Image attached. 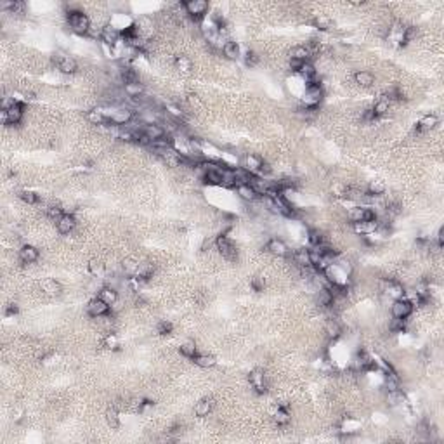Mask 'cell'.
Returning <instances> with one entry per match:
<instances>
[{
    "label": "cell",
    "mask_w": 444,
    "mask_h": 444,
    "mask_svg": "<svg viewBox=\"0 0 444 444\" xmlns=\"http://www.w3.org/2000/svg\"><path fill=\"white\" fill-rule=\"evenodd\" d=\"M66 23L70 26V30L76 35H89L90 28H92V21L90 18L87 16L83 11L73 9V11H68L66 14Z\"/></svg>",
    "instance_id": "obj_1"
},
{
    "label": "cell",
    "mask_w": 444,
    "mask_h": 444,
    "mask_svg": "<svg viewBox=\"0 0 444 444\" xmlns=\"http://www.w3.org/2000/svg\"><path fill=\"white\" fill-rule=\"evenodd\" d=\"M324 97V90H323V83H321L319 76H316L314 80L305 83V90L304 95H302V102H304L305 108H316Z\"/></svg>",
    "instance_id": "obj_2"
},
{
    "label": "cell",
    "mask_w": 444,
    "mask_h": 444,
    "mask_svg": "<svg viewBox=\"0 0 444 444\" xmlns=\"http://www.w3.org/2000/svg\"><path fill=\"white\" fill-rule=\"evenodd\" d=\"M215 250L222 255V259L229 260V262L238 260V248H236V245L233 243V241L228 238V235H224V233L215 238Z\"/></svg>",
    "instance_id": "obj_3"
},
{
    "label": "cell",
    "mask_w": 444,
    "mask_h": 444,
    "mask_svg": "<svg viewBox=\"0 0 444 444\" xmlns=\"http://www.w3.org/2000/svg\"><path fill=\"white\" fill-rule=\"evenodd\" d=\"M210 9V4L206 0H187L184 2L186 14L194 21H203L206 18V13Z\"/></svg>",
    "instance_id": "obj_4"
},
{
    "label": "cell",
    "mask_w": 444,
    "mask_h": 444,
    "mask_svg": "<svg viewBox=\"0 0 444 444\" xmlns=\"http://www.w3.org/2000/svg\"><path fill=\"white\" fill-rule=\"evenodd\" d=\"M25 118V102L16 101L11 108L2 109V124L4 125H19Z\"/></svg>",
    "instance_id": "obj_5"
},
{
    "label": "cell",
    "mask_w": 444,
    "mask_h": 444,
    "mask_svg": "<svg viewBox=\"0 0 444 444\" xmlns=\"http://www.w3.org/2000/svg\"><path fill=\"white\" fill-rule=\"evenodd\" d=\"M248 384L255 394H266L269 390V382H267V375L262 368H254L248 373Z\"/></svg>",
    "instance_id": "obj_6"
},
{
    "label": "cell",
    "mask_w": 444,
    "mask_h": 444,
    "mask_svg": "<svg viewBox=\"0 0 444 444\" xmlns=\"http://www.w3.org/2000/svg\"><path fill=\"white\" fill-rule=\"evenodd\" d=\"M54 64L57 66V70L64 75H73L76 70H78V64H76V59L73 56H70L68 52H56L54 54Z\"/></svg>",
    "instance_id": "obj_7"
},
{
    "label": "cell",
    "mask_w": 444,
    "mask_h": 444,
    "mask_svg": "<svg viewBox=\"0 0 444 444\" xmlns=\"http://www.w3.org/2000/svg\"><path fill=\"white\" fill-rule=\"evenodd\" d=\"M413 304L408 300L406 297L397 298V300H392V305H390V314H392L394 319H408L409 316L413 314Z\"/></svg>",
    "instance_id": "obj_8"
},
{
    "label": "cell",
    "mask_w": 444,
    "mask_h": 444,
    "mask_svg": "<svg viewBox=\"0 0 444 444\" xmlns=\"http://www.w3.org/2000/svg\"><path fill=\"white\" fill-rule=\"evenodd\" d=\"M109 311H111V305H108L99 297H94L87 302V312H89L90 317H97V319L99 317H106L109 314Z\"/></svg>",
    "instance_id": "obj_9"
},
{
    "label": "cell",
    "mask_w": 444,
    "mask_h": 444,
    "mask_svg": "<svg viewBox=\"0 0 444 444\" xmlns=\"http://www.w3.org/2000/svg\"><path fill=\"white\" fill-rule=\"evenodd\" d=\"M292 259H293V264H295L297 267H300V269H311L312 267L311 250L305 247H300V248H297V250H293Z\"/></svg>",
    "instance_id": "obj_10"
},
{
    "label": "cell",
    "mask_w": 444,
    "mask_h": 444,
    "mask_svg": "<svg viewBox=\"0 0 444 444\" xmlns=\"http://www.w3.org/2000/svg\"><path fill=\"white\" fill-rule=\"evenodd\" d=\"M18 257L23 264H35L38 259H40V250L35 247V245H23L18 250Z\"/></svg>",
    "instance_id": "obj_11"
},
{
    "label": "cell",
    "mask_w": 444,
    "mask_h": 444,
    "mask_svg": "<svg viewBox=\"0 0 444 444\" xmlns=\"http://www.w3.org/2000/svg\"><path fill=\"white\" fill-rule=\"evenodd\" d=\"M266 250L269 252L271 255H274V257H286V255L290 254L288 245L281 238H271L266 243Z\"/></svg>",
    "instance_id": "obj_12"
},
{
    "label": "cell",
    "mask_w": 444,
    "mask_h": 444,
    "mask_svg": "<svg viewBox=\"0 0 444 444\" xmlns=\"http://www.w3.org/2000/svg\"><path fill=\"white\" fill-rule=\"evenodd\" d=\"M56 228L59 235H70L76 228V219L73 213H63L59 219L56 220Z\"/></svg>",
    "instance_id": "obj_13"
},
{
    "label": "cell",
    "mask_w": 444,
    "mask_h": 444,
    "mask_svg": "<svg viewBox=\"0 0 444 444\" xmlns=\"http://www.w3.org/2000/svg\"><path fill=\"white\" fill-rule=\"evenodd\" d=\"M213 406H215V401H213L212 396H205L201 397V399H198L196 403H194V415L200 416V418H203V416H208L210 413H212Z\"/></svg>",
    "instance_id": "obj_14"
},
{
    "label": "cell",
    "mask_w": 444,
    "mask_h": 444,
    "mask_svg": "<svg viewBox=\"0 0 444 444\" xmlns=\"http://www.w3.org/2000/svg\"><path fill=\"white\" fill-rule=\"evenodd\" d=\"M384 293L389 298H392V300H397V298L406 297V290H404L403 283L396 281V279H387V281H385Z\"/></svg>",
    "instance_id": "obj_15"
},
{
    "label": "cell",
    "mask_w": 444,
    "mask_h": 444,
    "mask_svg": "<svg viewBox=\"0 0 444 444\" xmlns=\"http://www.w3.org/2000/svg\"><path fill=\"white\" fill-rule=\"evenodd\" d=\"M236 193H238V196L241 198L243 201H247V203H254V201L259 200L260 194L255 191V187L250 184V182H245V184H238L236 186Z\"/></svg>",
    "instance_id": "obj_16"
},
{
    "label": "cell",
    "mask_w": 444,
    "mask_h": 444,
    "mask_svg": "<svg viewBox=\"0 0 444 444\" xmlns=\"http://www.w3.org/2000/svg\"><path fill=\"white\" fill-rule=\"evenodd\" d=\"M314 300H316V305H319V307L326 309V307H331V305L335 304V295L331 293L330 288L323 286V288H317L316 290Z\"/></svg>",
    "instance_id": "obj_17"
},
{
    "label": "cell",
    "mask_w": 444,
    "mask_h": 444,
    "mask_svg": "<svg viewBox=\"0 0 444 444\" xmlns=\"http://www.w3.org/2000/svg\"><path fill=\"white\" fill-rule=\"evenodd\" d=\"M143 134L151 141V144L155 143V141H158L167 136L165 129H163L160 124H143Z\"/></svg>",
    "instance_id": "obj_18"
},
{
    "label": "cell",
    "mask_w": 444,
    "mask_h": 444,
    "mask_svg": "<svg viewBox=\"0 0 444 444\" xmlns=\"http://www.w3.org/2000/svg\"><path fill=\"white\" fill-rule=\"evenodd\" d=\"M40 290L45 293V295L56 297L63 292V285L54 278H45V279H42V283H40Z\"/></svg>",
    "instance_id": "obj_19"
},
{
    "label": "cell",
    "mask_w": 444,
    "mask_h": 444,
    "mask_svg": "<svg viewBox=\"0 0 444 444\" xmlns=\"http://www.w3.org/2000/svg\"><path fill=\"white\" fill-rule=\"evenodd\" d=\"M273 418L278 425H288L290 420H292V413H290V408L286 404H276L273 409Z\"/></svg>",
    "instance_id": "obj_20"
},
{
    "label": "cell",
    "mask_w": 444,
    "mask_h": 444,
    "mask_svg": "<svg viewBox=\"0 0 444 444\" xmlns=\"http://www.w3.org/2000/svg\"><path fill=\"white\" fill-rule=\"evenodd\" d=\"M324 333H326L328 339L335 342V340H339L344 333L342 324H340L335 317H330V319H326V323H324Z\"/></svg>",
    "instance_id": "obj_21"
},
{
    "label": "cell",
    "mask_w": 444,
    "mask_h": 444,
    "mask_svg": "<svg viewBox=\"0 0 444 444\" xmlns=\"http://www.w3.org/2000/svg\"><path fill=\"white\" fill-rule=\"evenodd\" d=\"M97 297L102 298L106 304L113 307V305L118 302V288H115V286H111V285H102L101 288H99Z\"/></svg>",
    "instance_id": "obj_22"
},
{
    "label": "cell",
    "mask_w": 444,
    "mask_h": 444,
    "mask_svg": "<svg viewBox=\"0 0 444 444\" xmlns=\"http://www.w3.org/2000/svg\"><path fill=\"white\" fill-rule=\"evenodd\" d=\"M437 124H439V118L435 117V115H425V117L420 118V122L416 124L415 132L422 134V132H428V130H434L437 127Z\"/></svg>",
    "instance_id": "obj_23"
},
{
    "label": "cell",
    "mask_w": 444,
    "mask_h": 444,
    "mask_svg": "<svg viewBox=\"0 0 444 444\" xmlns=\"http://www.w3.org/2000/svg\"><path fill=\"white\" fill-rule=\"evenodd\" d=\"M262 163H264V160L260 158V156H257V155H247V156H245V160H243V168L248 172V174L257 175L259 170H260V167H262Z\"/></svg>",
    "instance_id": "obj_24"
},
{
    "label": "cell",
    "mask_w": 444,
    "mask_h": 444,
    "mask_svg": "<svg viewBox=\"0 0 444 444\" xmlns=\"http://www.w3.org/2000/svg\"><path fill=\"white\" fill-rule=\"evenodd\" d=\"M124 94H125V97L130 99V101L141 99V97H143V94H144V85L141 82L125 83V85H124Z\"/></svg>",
    "instance_id": "obj_25"
},
{
    "label": "cell",
    "mask_w": 444,
    "mask_h": 444,
    "mask_svg": "<svg viewBox=\"0 0 444 444\" xmlns=\"http://www.w3.org/2000/svg\"><path fill=\"white\" fill-rule=\"evenodd\" d=\"M390 104H392V102H390V99L387 97V95H380V97L377 99V101L373 102V106H371V109H373V113H375V117L377 118H380V117H385V115L389 113V109H390Z\"/></svg>",
    "instance_id": "obj_26"
},
{
    "label": "cell",
    "mask_w": 444,
    "mask_h": 444,
    "mask_svg": "<svg viewBox=\"0 0 444 444\" xmlns=\"http://www.w3.org/2000/svg\"><path fill=\"white\" fill-rule=\"evenodd\" d=\"M354 83H358V85L363 87V89H368V87H371L375 83V76L371 71L359 70L354 73Z\"/></svg>",
    "instance_id": "obj_27"
},
{
    "label": "cell",
    "mask_w": 444,
    "mask_h": 444,
    "mask_svg": "<svg viewBox=\"0 0 444 444\" xmlns=\"http://www.w3.org/2000/svg\"><path fill=\"white\" fill-rule=\"evenodd\" d=\"M222 54L228 57V59H231V61L240 59V57H241L240 44H238V42H235V40H228L224 47H222Z\"/></svg>",
    "instance_id": "obj_28"
},
{
    "label": "cell",
    "mask_w": 444,
    "mask_h": 444,
    "mask_svg": "<svg viewBox=\"0 0 444 444\" xmlns=\"http://www.w3.org/2000/svg\"><path fill=\"white\" fill-rule=\"evenodd\" d=\"M311 52L305 45H295L290 51V59L292 61H300V63H305V61H311Z\"/></svg>",
    "instance_id": "obj_29"
},
{
    "label": "cell",
    "mask_w": 444,
    "mask_h": 444,
    "mask_svg": "<svg viewBox=\"0 0 444 444\" xmlns=\"http://www.w3.org/2000/svg\"><path fill=\"white\" fill-rule=\"evenodd\" d=\"M179 352H181L182 358L186 359H194L198 354V347L194 340H184V342L179 346Z\"/></svg>",
    "instance_id": "obj_30"
},
{
    "label": "cell",
    "mask_w": 444,
    "mask_h": 444,
    "mask_svg": "<svg viewBox=\"0 0 444 444\" xmlns=\"http://www.w3.org/2000/svg\"><path fill=\"white\" fill-rule=\"evenodd\" d=\"M87 120L92 125H106L108 124V118L104 115V109L102 108H94L90 111H87Z\"/></svg>",
    "instance_id": "obj_31"
},
{
    "label": "cell",
    "mask_w": 444,
    "mask_h": 444,
    "mask_svg": "<svg viewBox=\"0 0 444 444\" xmlns=\"http://www.w3.org/2000/svg\"><path fill=\"white\" fill-rule=\"evenodd\" d=\"M193 361L194 365L200 366V368H213V366L217 365V358L213 354H200V352H198Z\"/></svg>",
    "instance_id": "obj_32"
},
{
    "label": "cell",
    "mask_w": 444,
    "mask_h": 444,
    "mask_svg": "<svg viewBox=\"0 0 444 444\" xmlns=\"http://www.w3.org/2000/svg\"><path fill=\"white\" fill-rule=\"evenodd\" d=\"M366 194H368L370 198H380L382 194L385 193V184L380 181H371L368 186H366Z\"/></svg>",
    "instance_id": "obj_33"
},
{
    "label": "cell",
    "mask_w": 444,
    "mask_h": 444,
    "mask_svg": "<svg viewBox=\"0 0 444 444\" xmlns=\"http://www.w3.org/2000/svg\"><path fill=\"white\" fill-rule=\"evenodd\" d=\"M87 269H89V273L92 274V276H95V278L104 276V273H106V266L97 259L89 260V264H87Z\"/></svg>",
    "instance_id": "obj_34"
},
{
    "label": "cell",
    "mask_w": 444,
    "mask_h": 444,
    "mask_svg": "<svg viewBox=\"0 0 444 444\" xmlns=\"http://www.w3.org/2000/svg\"><path fill=\"white\" fill-rule=\"evenodd\" d=\"M307 241L311 243V247H319V245H324V235L319 229H309Z\"/></svg>",
    "instance_id": "obj_35"
},
{
    "label": "cell",
    "mask_w": 444,
    "mask_h": 444,
    "mask_svg": "<svg viewBox=\"0 0 444 444\" xmlns=\"http://www.w3.org/2000/svg\"><path fill=\"white\" fill-rule=\"evenodd\" d=\"M19 198H21V201H25L26 205H38L40 203V196L35 193V191H30V189H25L19 193Z\"/></svg>",
    "instance_id": "obj_36"
},
{
    "label": "cell",
    "mask_w": 444,
    "mask_h": 444,
    "mask_svg": "<svg viewBox=\"0 0 444 444\" xmlns=\"http://www.w3.org/2000/svg\"><path fill=\"white\" fill-rule=\"evenodd\" d=\"M250 286H252V290H254V292L260 293V292H264V290H266L267 281H266V278H264L262 274H255V276L250 279Z\"/></svg>",
    "instance_id": "obj_37"
},
{
    "label": "cell",
    "mask_w": 444,
    "mask_h": 444,
    "mask_svg": "<svg viewBox=\"0 0 444 444\" xmlns=\"http://www.w3.org/2000/svg\"><path fill=\"white\" fill-rule=\"evenodd\" d=\"M106 422L111 428H118L120 427V415H118L117 408H109L106 411Z\"/></svg>",
    "instance_id": "obj_38"
},
{
    "label": "cell",
    "mask_w": 444,
    "mask_h": 444,
    "mask_svg": "<svg viewBox=\"0 0 444 444\" xmlns=\"http://www.w3.org/2000/svg\"><path fill=\"white\" fill-rule=\"evenodd\" d=\"M137 267H139V262H137L136 259H132V257L125 259L124 264H122V269H124V273L129 274V276H134V274H136Z\"/></svg>",
    "instance_id": "obj_39"
},
{
    "label": "cell",
    "mask_w": 444,
    "mask_h": 444,
    "mask_svg": "<svg viewBox=\"0 0 444 444\" xmlns=\"http://www.w3.org/2000/svg\"><path fill=\"white\" fill-rule=\"evenodd\" d=\"M175 66H177V70L184 71V73L193 70V63H191V59H189V57H186V56H177V57H175Z\"/></svg>",
    "instance_id": "obj_40"
},
{
    "label": "cell",
    "mask_w": 444,
    "mask_h": 444,
    "mask_svg": "<svg viewBox=\"0 0 444 444\" xmlns=\"http://www.w3.org/2000/svg\"><path fill=\"white\" fill-rule=\"evenodd\" d=\"M102 346L106 347V349H109V351H117L118 347H120V342H118V337L115 335V333H108V335L104 337V339H102Z\"/></svg>",
    "instance_id": "obj_41"
},
{
    "label": "cell",
    "mask_w": 444,
    "mask_h": 444,
    "mask_svg": "<svg viewBox=\"0 0 444 444\" xmlns=\"http://www.w3.org/2000/svg\"><path fill=\"white\" fill-rule=\"evenodd\" d=\"M314 26L317 30H331V26H333V23H331V19L330 18H326V16H319V18H316L314 19Z\"/></svg>",
    "instance_id": "obj_42"
},
{
    "label": "cell",
    "mask_w": 444,
    "mask_h": 444,
    "mask_svg": "<svg viewBox=\"0 0 444 444\" xmlns=\"http://www.w3.org/2000/svg\"><path fill=\"white\" fill-rule=\"evenodd\" d=\"M156 331H158L160 335H170V333L174 331V324H172L170 321H160Z\"/></svg>",
    "instance_id": "obj_43"
},
{
    "label": "cell",
    "mask_w": 444,
    "mask_h": 444,
    "mask_svg": "<svg viewBox=\"0 0 444 444\" xmlns=\"http://www.w3.org/2000/svg\"><path fill=\"white\" fill-rule=\"evenodd\" d=\"M243 59H245V64H247V66H255V64L259 63V56H257V52H254V51L245 52Z\"/></svg>",
    "instance_id": "obj_44"
},
{
    "label": "cell",
    "mask_w": 444,
    "mask_h": 444,
    "mask_svg": "<svg viewBox=\"0 0 444 444\" xmlns=\"http://www.w3.org/2000/svg\"><path fill=\"white\" fill-rule=\"evenodd\" d=\"M361 118H363V122H366V124H373L375 120H378V118L375 117V113H373V109H371V108H366L365 111H363Z\"/></svg>",
    "instance_id": "obj_45"
},
{
    "label": "cell",
    "mask_w": 444,
    "mask_h": 444,
    "mask_svg": "<svg viewBox=\"0 0 444 444\" xmlns=\"http://www.w3.org/2000/svg\"><path fill=\"white\" fill-rule=\"evenodd\" d=\"M26 9V4L25 2H13V7H11L9 13L11 14H23Z\"/></svg>",
    "instance_id": "obj_46"
},
{
    "label": "cell",
    "mask_w": 444,
    "mask_h": 444,
    "mask_svg": "<svg viewBox=\"0 0 444 444\" xmlns=\"http://www.w3.org/2000/svg\"><path fill=\"white\" fill-rule=\"evenodd\" d=\"M19 312V307H18V304H9L6 307V316H16Z\"/></svg>",
    "instance_id": "obj_47"
},
{
    "label": "cell",
    "mask_w": 444,
    "mask_h": 444,
    "mask_svg": "<svg viewBox=\"0 0 444 444\" xmlns=\"http://www.w3.org/2000/svg\"><path fill=\"white\" fill-rule=\"evenodd\" d=\"M435 241H437V247L442 248V245H444V229L442 228H439L437 236H435Z\"/></svg>",
    "instance_id": "obj_48"
}]
</instances>
